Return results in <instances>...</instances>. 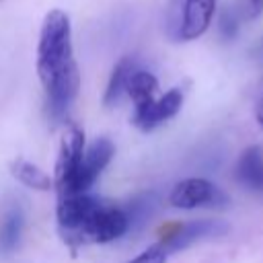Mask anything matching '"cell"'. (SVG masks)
Instances as JSON below:
<instances>
[{
    "mask_svg": "<svg viewBox=\"0 0 263 263\" xmlns=\"http://www.w3.org/2000/svg\"><path fill=\"white\" fill-rule=\"evenodd\" d=\"M220 29L230 37V35H234V31H236V21L230 16V12H226L222 18H220Z\"/></svg>",
    "mask_w": 263,
    "mask_h": 263,
    "instance_id": "cell-17",
    "label": "cell"
},
{
    "mask_svg": "<svg viewBox=\"0 0 263 263\" xmlns=\"http://www.w3.org/2000/svg\"><path fill=\"white\" fill-rule=\"evenodd\" d=\"M37 74L47 97L49 117L66 119L80 86V74L72 49V27L64 10H49L43 18L37 43Z\"/></svg>",
    "mask_w": 263,
    "mask_h": 263,
    "instance_id": "cell-1",
    "label": "cell"
},
{
    "mask_svg": "<svg viewBox=\"0 0 263 263\" xmlns=\"http://www.w3.org/2000/svg\"><path fill=\"white\" fill-rule=\"evenodd\" d=\"M216 12V0H168L164 29L173 41H191L201 37Z\"/></svg>",
    "mask_w": 263,
    "mask_h": 263,
    "instance_id": "cell-2",
    "label": "cell"
},
{
    "mask_svg": "<svg viewBox=\"0 0 263 263\" xmlns=\"http://www.w3.org/2000/svg\"><path fill=\"white\" fill-rule=\"evenodd\" d=\"M134 70H136V62L132 58H121L115 64L111 78H109V84H107V90H105V105L107 107L115 105L121 99V95L125 92V86H127V78Z\"/></svg>",
    "mask_w": 263,
    "mask_h": 263,
    "instance_id": "cell-14",
    "label": "cell"
},
{
    "mask_svg": "<svg viewBox=\"0 0 263 263\" xmlns=\"http://www.w3.org/2000/svg\"><path fill=\"white\" fill-rule=\"evenodd\" d=\"M113 156V144L107 138L97 140L82 156V164H80V173H78V191H86L95 179L103 173V168L109 164Z\"/></svg>",
    "mask_w": 263,
    "mask_h": 263,
    "instance_id": "cell-9",
    "label": "cell"
},
{
    "mask_svg": "<svg viewBox=\"0 0 263 263\" xmlns=\"http://www.w3.org/2000/svg\"><path fill=\"white\" fill-rule=\"evenodd\" d=\"M129 230L127 214L121 208H107L101 201L86 216L82 226L84 242H109L123 236Z\"/></svg>",
    "mask_w": 263,
    "mask_h": 263,
    "instance_id": "cell-5",
    "label": "cell"
},
{
    "mask_svg": "<svg viewBox=\"0 0 263 263\" xmlns=\"http://www.w3.org/2000/svg\"><path fill=\"white\" fill-rule=\"evenodd\" d=\"M99 203L92 195L82 193H70L58 197V228L64 236V240L72 247L82 245V226L86 216L92 212V208Z\"/></svg>",
    "mask_w": 263,
    "mask_h": 263,
    "instance_id": "cell-4",
    "label": "cell"
},
{
    "mask_svg": "<svg viewBox=\"0 0 263 263\" xmlns=\"http://www.w3.org/2000/svg\"><path fill=\"white\" fill-rule=\"evenodd\" d=\"M156 90H158V80L154 78V74H150L146 70H140V68H136L129 74L125 92L132 97L136 109L138 107H144L146 103H150L154 99Z\"/></svg>",
    "mask_w": 263,
    "mask_h": 263,
    "instance_id": "cell-12",
    "label": "cell"
},
{
    "mask_svg": "<svg viewBox=\"0 0 263 263\" xmlns=\"http://www.w3.org/2000/svg\"><path fill=\"white\" fill-rule=\"evenodd\" d=\"M168 201L175 208L193 210V208H220L228 199L226 193L220 191L212 181L193 177L177 183L168 195Z\"/></svg>",
    "mask_w": 263,
    "mask_h": 263,
    "instance_id": "cell-6",
    "label": "cell"
},
{
    "mask_svg": "<svg viewBox=\"0 0 263 263\" xmlns=\"http://www.w3.org/2000/svg\"><path fill=\"white\" fill-rule=\"evenodd\" d=\"M166 255L168 253L162 249V245H154V247H150L148 251L140 253L136 259H132L127 263H164L166 261Z\"/></svg>",
    "mask_w": 263,
    "mask_h": 263,
    "instance_id": "cell-16",
    "label": "cell"
},
{
    "mask_svg": "<svg viewBox=\"0 0 263 263\" xmlns=\"http://www.w3.org/2000/svg\"><path fill=\"white\" fill-rule=\"evenodd\" d=\"M156 208V197L152 193L148 195H138L136 199H132V203L125 208L127 214V222H129V230L136 226H142L154 212Z\"/></svg>",
    "mask_w": 263,
    "mask_h": 263,
    "instance_id": "cell-15",
    "label": "cell"
},
{
    "mask_svg": "<svg viewBox=\"0 0 263 263\" xmlns=\"http://www.w3.org/2000/svg\"><path fill=\"white\" fill-rule=\"evenodd\" d=\"M255 117H257L259 125L263 127V90H261V95H259V99H257V107H255Z\"/></svg>",
    "mask_w": 263,
    "mask_h": 263,
    "instance_id": "cell-18",
    "label": "cell"
},
{
    "mask_svg": "<svg viewBox=\"0 0 263 263\" xmlns=\"http://www.w3.org/2000/svg\"><path fill=\"white\" fill-rule=\"evenodd\" d=\"M249 4H251V8L257 12V10H261L263 8V0H247Z\"/></svg>",
    "mask_w": 263,
    "mask_h": 263,
    "instance_id": "cell-19",
    "label": "cell"
},
{
    "mask_svg": "<svg viewBox=\"0 0 263 263\" xmlns=\"http://www.w3.org/2000/svg\"><path fill=\"white\" fill-rule=\"evenodd\" d=\"M181 105H183V92L179 88H171L160 99H152L144 107H138L134 111V125L144 132H150L156 125L168 121L173 115H177Z\"/></svg>",
    "mask_w": 263,
    "mask_h": 263,
    "instance_id": "cell-8",
    "label": "cell"
},
{
    "mask_svg": "<svg viewBox=\"0 0 263 263\" xmlns=\"http://www.w3.org/2000/svg\"><path fill=\"white\" fill-rule=\"evenodd\" d=\"M236 179L251 191L263 193V152L257 146H251L242 152L236 164Z\"/></svg>",
    "mask_w": 263,
    "mask_h": 263,
    "instance_id": "cell-10",
    "label": "cell"
},
{
    "mask_svg": "<svg viewBox=\"0 0 263 263\" xmlns=\"http://www.w3.org/2000/svg\"><path fill=\"white\" fill-rule=\"evenodd\" d=\"M84 156V136L82 129L76 125H68L62 144H60V154L55 162V177L53 185L60 195H70V193H82L78 191V173Z\"/></svg>",
    "mask_w": 263,
    "mask_h": 263,
    "instance_id": "cell-3",
    "label": "cell"
},
{
    "mask_svg": "<svg viewBox=\"0 0 263 263\" xmlns=\"http://www.w3.org/2000/svg\"><path fill=\"white\" fill-rule=\"evenodd\" d=\"M224 232H226V224L220 220H193L187 224H173L171 230L162 232L160 245L166 253H173V251H181L197 240L212 238V236H218Z\"/></svg>",
    "mask_w": 263,
    "mask_h": 263,
    "instance_id": "cell-7",
    "label": "cell"
},
{
    "mask_svg": "<svg viewBox=\"0 0 263 263\" xmlns=\"http://www.w3.org/2000/svg\"><path fill=\"white\" fill-rule=\"evenodd\" d=\"M23 222L25 218L18 205H10L8 210H4L0 218V255H10L18 247Z\"/></svg>",
    "mask_w": 263,
    "mask_h": 263,
    "instance_id": "cell-11",
    "label": "cell"
},
{
    "mask_svg": "<svg viewBox=\"0 0 263 263\" xmlns=\"http://www.w3.org/2000/svg\"><path fill=\"white\" fill-rule=\"evenodd\" d=\"M10 173L16 181H21L23 185L37 189V191H49L53 187V179L49 175H45L39 166H35L33 162L25 160V158H14L10 162Z\"/></svg>",
    "mask_w": 263,
    "mask_h": 263,
    "instance_id": "cell-13",
    "label": "cell"
}]
</instances>
